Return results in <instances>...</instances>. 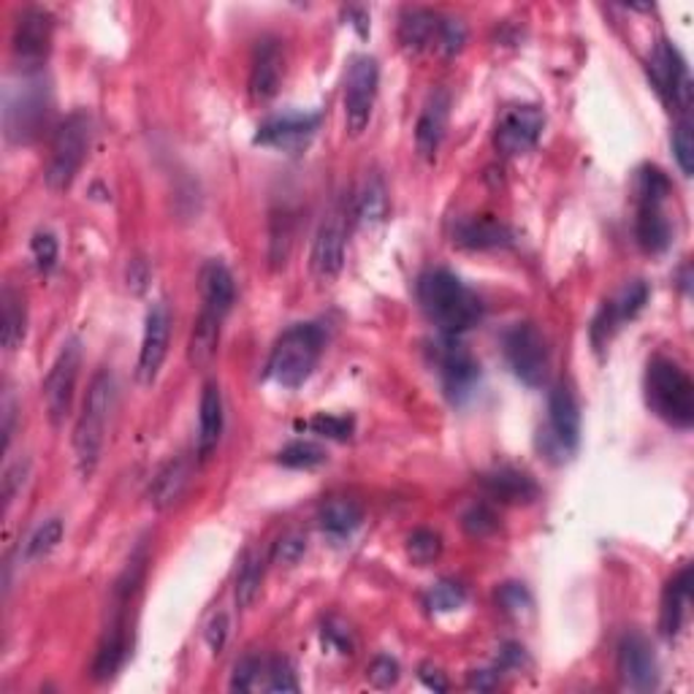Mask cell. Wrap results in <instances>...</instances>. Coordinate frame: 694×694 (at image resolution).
I'll return each instance as SVG.
<instances>
[{
    "instance_id": "obj_1",
    "label": "cell",
    "mask_w": 694,
    "mask_h": 694,
    "mask_svg": "<svg viewBox=\"0 0 694 694\" xmlns=\"http://www.w3.org/2000/svg\"><path fill=\"white\" fill-rule=\"evenodd\" d=\"M417 301L445 336H461L483 318L480 298L448 269H432L421 274Z\"/></svg>"
},
{
    "instance_id": "obj_2",
    "label": "cell",
    "mask_w": 694,
    "mask_h": 694,
    "mask_svg": "<svg viewBox=\"0 0 694 694\" xmlns=\"http://www.w3.org/2000/svg\"><path fill=\"white\" fill-rule=\"evenodd\" d=\"M114 407V374L108 369L92 377L90 388H87L85 401H81L79 421L74 428V455L76 470H79L81 480H90L101 461L103 442H106V426L108 412Z\"/></svg>"
},
{
    "instance_id": "obj_3",
    "label": "cell",
    "mask_w": 694,
    "mask_h": 694,
    "mask_svg": "<svg viewBox=\"0 0 694 694\" xmlns=\"http://www.w3.org/2000/svg\"><path fill=\"white\" fill-rule=\"evenodd\" d=\"M323 345L325 334L318 323H293L271 347L266 374L282 388H298L318 367Z\"/></svg>"
},
{
    "instance_id": "obj_4",
    "label": "cell",
    "mask_w": 694,
    "mask_h": 694,
    "mask_svg": "<svg viewBox=\"0 0 694 694\" xmlns=\"http://www.w3.org/2000/svg\"><path fill=\"white\" fill-rule=\"evenodd\" d=\"M52 108V95L41 70H22L20 85L5 90L3 128L11 144H30L41 136Z\"/></svg>"
},
{
    "instance_id": "obj_5",
    "label": "cell",
    "mask_w": 694,
    "mask_h": 694,
    "mask_svg": "<svg viewBox=\"0 0 694 694\" xmlns=\"http://www.w3.org/2000/svg\"><path fill=\"white\" fill-rule=\"evenodd\" d=\"M670 195V179L661 168L643 166L634 179V201H638V220L634 236L645 253L656 255L670 247L672 228L665 215V201Z\"/></svg>"
},
{
    "instance_id": "obj_6",
    "label": "cell",
    "mask_w": 694,
    "mask_h": 694,
    "mask_svg": "<svg viewBox=\"0 0 694 694\" xmlns=\"http://www.w3.org/2000/svg\"><path fill=\"white\" fill-rule=\"evenodd\" d=\"M645 399L665 423L689 428L694 421V385L670 358H654L645 372Z\"/></svg>"
},
{
    "instance_id": "obj_7",
    "label": "cell",
    "mask_w": 694,
    "mask_h": 694,
    "mask_svg": "<svg viewBox=\"0 0 694 694\" xmlns=\"http://www.w3.org/2000/svg\"><path fill=\"white\" fill-rule=\"evenodd\" d=\"M92 144V117L87 108H76L57 125L49 144V160L43 168L49 190H68L79 174Z\"/></svg>"
},
{
    "instance_id": "obj_8",
    "label": "cell",
    "mask_w": 694,
    "mask_h": 694,
    "mask_svg": "<svg viewBox=\"0 0 694 694\" xmlns=\"http://www.w3.org/2000/svg\"><path fill=\"white\" fill-rule=\"evenodd\" d=\"M504 358L507 367L513 369L515 377L529 388H540L548 377V345L545 336L540 334L535 323L524 320V323H513L502 336Z\"/></svg>"
},
{
    "instance_id": "obj_9",
    "label": "cell",
    "mask_w": 694,
    "mask_h": 694,
    "mask_svg": "<svg viewBox=\"0 0 694 694\" xmlns=\"http://www.w3.org/2000/svg\"><path fill=\"white\" fill-rule=\"evenodd\" d=\"M580 439V410L567 385H556L548 396V426L540 432V448L551 459H567Z\"/></svg>"
},
{
    "instance_id": "obj_10",
    "label": "cell",
    "mask_w": 694,
    "mask_h": 694,
    "mask_svg": "<svg viewBox=\"0 0 694 694\" xmlns=\"http://www.w3.org/2000/svg\"><path fill=\"white\" fill-rule=\"evenodd\" d=\"M380 87V65L372 54L352 57L345 79V125L350 136H361L372 119L374 98Z\"/></svg>"
},
{
    "instance_id": "obj_11",
    "label": "cell",
    "mask_w": 694,
    "mask_h": 694,
    "mask_svg": "<svg viewBox=\"0 0 694 694\" xmlns=\"http://www.w3.org/2000/svg\"><path fill=\"white\" fill-rule=\"evenodd\" d=\"M81 369V342L70 336L63 347H60L57 358H54L52 369H49L47 380H43V401H47V412L52 426L68 417L70 401H74L76 380H79Z\"/></svg>"
},
{
    "instance_id": "obj_12",
    "label": "cell",
    "mask_w": 694,
    "mask_h": 694,
    "mask_svg": "<svg viewBox=\"0 0 694 694\" xmlns=\"http://www.w3.org/2000/svg\"><path fill=\"white\" fill-rule=\"evenodd\" d=\"M432 352L439 377H442L445 394L453 401H464L477 385V377H480V367L472 358V352L461 345L459 336L445 334H439V339L434 342Z\"/></svg>"
},
{
    "instance_id": "obj_13",
    "label": "cell",
    "mask_w": 694,
    "mask_h": 694,
    "mask_svg": "<svg viewBox=\"0 0 694 694\" xmlns=\"http://www.w3.org/2000/svg\"><path fill=\"white\" fill-rule=\"evenodd\" d=\"M54 20L43 9H25L16 16L14 36H11V52L20 60L22 70H41L52 47Z\"/></svg>"
},
{
    "instance_id": "obj_14",
    "label": "cell",
    "mask_w": 694,
    "mask_h": 694,
    "mask_svg": "<svg viewBox=\"0 0 694 694\" xmlns=\"http://www.w3.org/2000/svg\"><path fill=\"white\" fill-rule=\"evenodd\" d=\"M618 678L632 692H651L659 683V665H656L654 645L645 634L627 632L618 643L616 656Z\"/></svg>"
},
{
    "instance_id": "obj_15",
    "label": "cell",
    "mask_w": 694,
    "mask_h": 694,
    "mask_svg": "<svg viewBox=\"0 0 694 694\" xmlns=\"http://www.w3.org/2000/svg\"><path fill=\"white\" fill-rule=\"evenodd\" d=\"M168 336H171V314L163 301H155L146 309L144 336H141L139 363H136V377L141 385H152L160 374L163 361L168 356Z\"/></svg>"
},
{
    "instance_id": "obj_16",
    "label": "cell",
    "mask_w": 694,
    "mask_h": 694,
    "mask_svg": "<svg viewBox=\"0 0 694 694\" xmlns=\"http://www.w3.org/2000/svg\"><path fill=\"white\" fill-rule=\"evenodd\" d=\"M651 76L654 85L678 112L686 114L692 106V79H689V68L678 49L672 43L661 41L656 47L654 57H651Z\"/></svg>"
},
{
    "instance_id": "obj_17",
    "label": "cell",
    "mask_w": 694,
    "mask_h": 694,
    "mask_svg": "<svg viewBox=\"0 0 694 694\" xmlns=\"http://www.w3.org/2000/svg\"><path fill=\"white\" fill-rule=\"evenodd\" d=\"M542 128H545V114L537 106H515L502 117L497 128V150L504 157L524 155V152L535 150L540 141Z\"/></svg>"
},
{
    "instance_id": "obj_18",
    "label": "cell",
    "mask_w": 694,
    "mask_h": 694,
    "mask_svg": "<svg viewBox=\"0 0 694 694\" xmlns=\"http://www.w3.org/2000/svg\"><path fill=\"white\" fill-rule=\"evenodd\" d=\"M345 244H347L345 217H342L339 211H334V215H329L323 222H320L312 242V255H309L312 274L318 277L320 282H331L339 277L342 266H345Z\"/></svg>"
},
{
    "instance_id": "obj_19",
    "label": "cell",
    "mask_w": 694,
    "mask_h": 694,
    "mask_svg": "<svg viewBox=\"0 0 694 694\" xmlns=\"http://www.w3.org/2000/svg\"><path fill=\"white\" fill-rule=\"evenodd\" d=\"M318 125H320V114H307V112L274 114V117H269L258 128L255 144L296 152L301 150V146H307V141L312 139Z\"/></svg>"
},
{
    "instance_id": "obj_20",
    "label": "cell",
    "mask_w": 694,
    "mask_h": 694,
    "mask_svg": "<svg viewBox=\"0 0 694 694\" xmlns=\"http://www.w3.org/2000/svg\"><path fill=\"white\" fill-rule=\"evenodd\" d=\"M450 114V92L445 87H434L428 92L426 103H423L421 114H417L415 125V146L421 152L423 160H434L439 152V144L445 139V128H448Z\"/></svg>"
},
{
    "instance_id": "obj_21",
    "label": "cell",
    "mask_w": 694,
    "mask_h": 694,
    "mask_svg": "<svg viewBox=\"0 0 694 694\" xmlns=\"http://www.w3.org/2000/svg\"><path fill=\"white\" fill-rule=\"evenodd\" d=\"M645 301H648V285L640 280L629 282V285L624 287L613 301H607L605 307H602V312L596 314L594 329H591V336H594L596 345L611 339L613 331L621 329L627 320L638 318V312L645 307Z\"/></svg>"
},
{
    "instance_id": "obj_22",
    "label": "cell",
    "mask_w": 694,
    "mask_h": 694,
    "mask_svg": "<svg viewBox=\"0 0 694 694\" xmlns=\"http://www.w3.org/2000/svg\"><path fill=\"white\" fill-rule=\"evenodd\" d=\"M285 76V52L277 38H264L255 49L253 68H249V95L255 101H269L280 90V81Z\"/></svg>"
},
{
    "instance_id": "obj_23",
    "label": "cell",
    "mask_w": 694,
    "mask_h": 694,
    "mask_svg": "<svg viewBox=\"0 0 694 694\" xmlns=\"http://www.w3.org/2000/svg\"><path fill=\"white\" fill-rule=\"evenodd\" d=\"M201 301L204 309L220 314L226 320V314L231 312L233 301H236V282H233L231 269H228L222 260H206L204 269H201Z\"/></svg>"
},
{
    "instance_id": "obj_24",
    "label": "cell",
    "mask_w": 694,
    "mask_h": 694,
    "mask_svg": "<svg viewBox=\"0 0 694 694\" xmlns=\"http://www.w3.org/2000/svg\"><path fill=\"white\" fill-rule=\"evenodd\" d=\"M222 437V394L217 383H206L198 404V461L215 455Z\"/></svg>"
},
{
    "instance_id": "obj_25",
    "label": "cell",
    "mask_w": 694,
    "mask_h": 694,
    "mask_svg": "<svg viewBox=\"0 0 694 694\" xmlns=\"http://www.w3.org/2000/svg\"><path fill=\"white\" fill-rule=\"evenodd\" d=\"M439 22L442 14L428 9H410L399 20V43L412 54H421L426 49H437Z\"/></svg>"
},
{
    "instance_id": "obj_26",
    "label": "cell",
    "mask_w": 694,
    "mask_h": 694,
    "mask_svg": "<svg viewBox=\"0 0 694 694\" xmlns=\"http://www.w3.org/2000/svg\"><path fill=\"white\" fill-rule=\"evenodd\" d=\"M453 242L464 249H499L513 244V231L493 217H472L459 222Z\"/></svg>"
},
{
    "instance_id": "obj_27",
    "label": "cell",
    "mask_w": 694,
    "mask_h": 694,
    "mask_svg": "<svg viewBox=\"0 0 694 694\" xmlns=\"http://www.w3.org/2000/svg\"><path fill=\"white\" fill-rule=\"evenodd\" d=\"M190 475H193V466H190L188 455H177V459L168 461L160 472L155 475L150 486V504L155 510H168L171 504H177L182 499V493L188 491Z\"/></svg>"
},
{
    "instance_id": "obj_28",
    "label": "cell",
    "mask_w": 694,
    "mask_h": 694,
    "mask_svg": "<svg viewBox=\"0 0 694 694\" xmlns=\"http://www.w3.org/2000/svg\"><path fill=\"white\" fill-rule=\"evenodd\" d=\"M483 486H486V491L491 493L493 499H499V502L504 504L531 502V499H537V493H540L537 483L531 480L526 472L513 470V466H502V470L488 472V475L483 477Z\"/></svg>"
},
{
    "instance_id": "obj_29",
    "label": "cell",
    "mask_w": 694,
    "mask_h": 694,
    "mask_svg": "<svg viewBox=\"0 0 694 694\" xmlns=\"http://www.w3.org/2000/svg\"><path fill=\"white\" fill-rule=\"evenodd\" d=\"M692 602V567H683L676 578L667 583L665 596H661V632L667 638H676L681 632L683 616Z\"/></svg>"
},
{
    "instance_id": "obj_30",
    "label": "cell",
    "mask_w": 694,
    "mask_h": 694,
    "mask_svg": "<svg viewBox=\"0 0 694 694\" xmlns=\"http://www.w3.org/2000/svg\"><path fill=\"white\" fill-rule=\"evenodd\" d=\"M125 654H128V638H125L123 613H117V618H114V624L106 629L101 645H98L95 661H92V676H95V681H108V678L119 670Z\"/></svg>"
},
{
    "instance_id": "obj_31",
    "label": "cell",
    "mask_w": 694,
    "mask_h": 694,
    "mask_svg": "<svg viewBox=\"0 0 694 694\" xmlns=\"http://www.w3.org/2000/svg\"><path fill=\"white\" fill-rule=\"evenodd\" d=\"M220 329H222L220 314L201 307L198 318H195L193 323V334H190V345H188V358L193 367L201 369L215 358L217 345H220Z\"/></svg>"
},
{
    "instance_id": "obj_32",
    "label": "cell",
    "mask_w": 694,
    "mask_h": 694,
    "mask_svg": "<svg viewBox=\"0 0 694 694\" xmlns=\"http://www.w3.org/2000/svg\"><path fill=\"white\" fill-rule=\"evenodd\" d=\"M0 309H3V329H0L3 347L9 352H14L20 350L27 334L25 296L14 285H5L3 293H0Z\"/></svg>"
},
{
    "instance_id": "obj_33",
    "label": "cell",
    "mask_w": 694,
    "mask_h": 694,
    "mask_svg": "<svg viewBox=\"0 0 694 694\" xmlns=\"http://www.w3.org/2000/svg\"><path fill=\"white\" fill-rule=\"evenodd\" d=\"M320 529L325 531L329 537H334V540H345V537H350L352 531L361 526L363 520V513L361 507H358L352 499H329V502L320 507Z\"/></svg>"
},
{
    "instance_id": "obj_34",
    "label": "cell",
    "mask_w": 694,
    "mask_h": 694,
    "mask_svg": "<svg viewBox=\"0 0 694 694\" xmlns=\"http://www.w3.org/2000/svg\"><path fill=\"white\" fill-rule=\"evenodd\" d=\"M260 583H264V558L255 551H244L242 564L236 573V586H233V596H236L239 607H249L260 594Z\"/></svg>"
},
{
    "instance_id": "obj_35",
    "label": "cell",
    "mask_w": 694,
    "mask_h": 694,
    "mask_svg": "<svg viewBox=\"0 0 694 694\" xmlns=\"http://www.w3.org/2000/svg\"><path fill=\"white\" fill-rule=\"evenodd\" d=\"M63 531H65V524L63 518H47L41 526H38L36 531H33L30 537H27L25 542V562H41V558H47L49 553L54 551V548L60 545V540H63Z\"/></svg>"
},
{
    "instance_id": "obj_36",
    "label": "cell",
    "mask_w": 694,
    "mask_h": 694,
    "mask_svg": "<svg viewBox=\"0 0 694 694\" xmlns=\"http://www.w3.org/2000/svg\"><path fill=\"white\" fill-rule=\"evenodd\" d=\"M385 211H388V193H385L383 179L369 177L356 198V217L361 222H377L383 220Z\"/></svg>"
},
{
    "instance_id": "obj_37",
    "label": "cell",
    "mask_w": 694,
    "mask_h": 694,
    "mask_svg": "<svg viewBox=\"0 0 694 694\" xmlns=\"http://www.w3.org/2000/svg\"><path fill=\"white\" fill-rule=\"evenodd\" d=\"M277 461L287 470H314L325 461V450L320 445L307 442V439H298V442L285 445V448L277 453Z\"/></svg>"
},
{
    "instance_id": "obj_38",
    "label": "cell",
    "mask_w": 694,
    "mask_h": 694,
    "mask_svg": "<svg viewBox=\"0 0 694 694\" xmlns=\"http://www.w3.org/2000/svg\"><path fill=\"white\" fill-rule=\"evenodd\" d=\"M407 553L415 564L426 567V564L437 562L439 553H442V537L432 529H415L407 537Z\"/></svg>"
},
{
    "instance_id": "obj_39",
    "label": "cell",
    "mask_w": 694,
    "mask_h": 694,
    "mask_svg": "<svg viewBox=\"0 0 694 694\" xmlns=\"http://www.w3.org/2000/svg\"><path fill=\"white\" fill-rule=\"evenodd\" d=\"M672 152H676L678 168H681L683 177H692L694 171V136H692V123L686 117L676 125V133H672Z\"/></svg>"
},
{
    "instance_id": "obj_40",
    "label": "cell",
    "mask_w": 694,
    "mask_h": 694,
    "mask_svg": "<svg viewBox=\"0 0 694 694\" xmlns=\"http://www.w3.org/2000/svg\"><path fill=\"white\" fill-rule=\"evenodd\" d=\"M466 41V25L455 16H442L439 22V36H437V52L445 54V57H453L464 49Z\"/></svg>"
},
{
    "instance_id": "obj_41",
    "label": "cell",
    "mask_w": 694,
    "mask_h": 694,
    "mask_svg": "<svg viewBox=\"0 0 694 694\" xmlns=\"http://www.w3.org/2000/svg\"><path fill=\"white\" fill-rule=\"evenodd\" d=\"M304 551H307V537L298 535V531H287L271 548V562L280 564V567H293L304 556Z\"/></svg>"
},
{
    "instance_id": "obj_42",
    "label": "cell",
    "mask_w": 694,
    "mask_h": 694,
    "mask_svg": "<svg viewBox=\"0 0 694 694\" xmlns=\"http://www.w3.org/2000/svg\"><path fill=\"white\" fill-rule=\"evenodd\" d=\"M461 526L470 537H488L497 531V513L488 504H472L464 515H461Z\"/></svg>"
},
{
    "instance_id": "obj_43",
    "label": "cell",
    "mask_w": 694,
    "mask_h": 694,
    "mask_svg": "<svg viewBox=\"0 0 694 694\" xmlns=\"http://www.w3.org/2000/svg\"><path fill=\"white\" fill-rule=\"evenodd\" d=\"M466 594L459 583H450V580H439L432 591H428V607L437 613H450L459 611L464 605Z\"/></svg>"
},
{
    "instance_id": "obj_44",
    "label": "cell",
    "mask_w": 694,
    "mask_h": 694,
    "mask_svg": "<svg viewBox=\"0 0 694 694\" xmlns=\"http://www.w3.org/2000/svg\"><path fill=\"white\" fill-rule=\"evenodd\" d=\"M266 692H298L296 672H293L291 661L274 659L266 665Z\"/></svg>"
},
{
    "instance_id": "obj_45",
    "label": "cell",
    "mask_w": 694,
    "mask_h": 694,
    "mask_svg": "<svg viewBox=\"0 0 694 694\" xmlns=\"http://www.w3.org/2000/svg\"><path fill=\"white\" fill-rule=\"evenodd\" d=\"M304 428L329 439H347L352 434V417L345 415H314L312 421L304 423Z\"/></svg>"
},
{
    "instance_id": "obj_46",
    "label": "cell",
    "mask_w": 694,
    "mask_h": 694,
    "mask_svg": "<svg viewBox=\"0 0 694 694\" xmlns=\"http://www.w3.org/2000/svg\"><path fill=\"white\" fill-rule=\"evenodd\" d=\"M30 253H33V260H36L38 271H52L54 264H57V239H54V233L52 231L33 233Z\"/></svg>"
},
{
    "instance_id": "obj_47",
    "label": "cell",
    "mask_w": 694,
    "mask_h": 694,
    "mask_svg": "<svg viewBox=\"0 0 694 694\" xmlns=\"http://www.w3.org/2000/svg\"><path fill=\"white\" fill-rule=\"evenodd\" d=\"M367 678H369V683L377 689L396 686V681H399V661H396L394 656H388V654L374 656L372 665L367 667Z\"/></svg>"
},
{
    "instance_id": "obj_48",
    "label": "cell",
    "mask_w": 694,
    "mask_h": 694,
    "mask_svg": "<svg viewBox=\"0 0 694 694\" xmlns=\"http://www.w3.org/2000/svg\"><path fill=\"white\" fill-rule=\"evenodd\" d=\"M264 661L258 656H244L236 667H233V678H231V689L233 692H249V689L258 686V678L264 672Z\"/></svg>"
},
{
    "instance_id": "obj_49",
    "label": "cell",
    "mask_w": 694,
    "mask_h": 694,
    "mask_svg": "<svg viewBox=\"0 0 694 694\" xmlns=\"http://www.w3.org/2000/svg\"><path fill=\"white\" fill-rule=\"evenodd\" d=\"M497 602L502 605V611L524 613V611H529L531 594L526 591L524 583H504V586H499Z\"/></svg>"
},
{
    "instance_id": "obj_50",
    "label": "cell",
    "mask_w": 694,
    "mask_h": 694,
    "mask_svg": "<svg viewBox=\"0 0 694 694\" xmlns=\"http://www.w3.org/2000/svg\"><path fill=\"white\" fill-rule=\"evenodd\" d=\"M287 249H291V220L287 215L271 220V260L285 264Z\"/></svg>"
},
{
    "instance_id": "obj_51",
    "label": "cell",
    "mask_w": 694,
    "mask_h": 694,
    "mask_svg": "<svg viewBox=\"0 0 694 694\" xmlns=\"http://www.w3.org/2000/svg\"><path fill=\"white\" fill-rule=\"evenodd\" d=\"M25 475H27V461H16V464H11L9 470H5V477H3V504H5V513H9L11 502L16 499V491H20V486L25 483Z\"/></svg>"
},
{
    "instance_id": "obj_52",
    "label": "cell",
    "mask_w": 694,
    "mask_h": 694,
    "mask_svg": "<svg viewBox=\"0 0 694 694\" xmlns=\"http://www.w3.org/2000/svg\"><path fill=\"white\" fill-rule=\"evenodd\" d=\"M226 638H228V616L226 613H217V616L209 621V627H206V643H209V648L215 651V654H220L222 645H226Z\"/></svg>"
},
{
    "instance_id": "obj_53",
    "label": "cell",
    "mask_w": 694,
    "mask_h": 694,
    "mask_svg": "<svg viewBox=\"0 0 694 694\" xmlns=\"http://www.w3.org/2000/svg\"><path fill=\"white\" fill-rule=\"evenodd\" d=\"M323 638L329 640L331 645H336V648L342 651V654H350L352 651V638H350V629L345 627V624L339 621H329L323 629Z\"/></svg>"
},
{
    "instance_id": "obj_54",
    "label": "cell",
    "mask_w": 694,
    "mask_h": 694,
    "mask_svg": "<svg viewBox=\"0 0 694 694\" xmlns=\"http://www.w3.org/2000/svg\"><path fill=\"white\" fill-rule=\"evenodd\" d=\"M524 661H526L524 645L507 643L502 648V654H499V670H515V667H520Z\"/></svg>"
},
{
    "instance_id": "obj_55",
    "label": "cell",
    "mask_w": 694,
    "mask_h": 694,
    "mask_svg": "<svg viewBox=\"0 0 694 694\" xmlns=\"http://www.w3.org/2000/svg\"><path fill=\"white\" fill-rule=\"evenodd\" d=\"M421 681L426 683L428 689H434V692H448V678H445V672H439L437 667L423 665L421 667Z\"/></svg>"
},
{
    "instance_id": "obj_56",
    "label": "cell",
    "mask_w": 694,
    "mask_h": 694,
    "mask_svg": "<svg viewBox=\"0 0 694 694\" xmlns=\"http://www.w3.org/2000/svg\"><path fill=\"white\" fill-rule=\"evenodd\" d=\"M499 683V672L497 670H475L470 676V686L477 689V692H488Z\"/></svg>"
},
{
    "instance_id": "obj_57",
    "label": "cell",
    "mask_w": 694,
    "mask_h": 694,
    "mask_svg": "<svg viewBox=\"0 0 694 694\" xmlns=\"http://www.w3.org/2000/svg\"><path fill=\"white\" fill-rule=\"evenodd\" d=\"M11 432H14V399H11V394H5V399H3V450H9Z\"/></svg>"
},
{
    "instance_id": "obj_58",
    "label": "cell",
    "mask_w": 694,
    "mask_h": 694,
    "mask_svg": "<svg viewBox=\"0 0 694 694\" xmlns=\"http://www.w3.org/2000/svg\"><path fill=\"white\" fill-rule=\"evenodd\" d=\"M146 271H144V260H133V269H130V274H128V285H133L136 291H144V285H146Z\"/></svg>"
}]
</instances>
